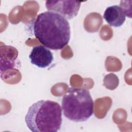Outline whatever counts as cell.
<instances>
[{"mask_svg": "<svg viewBox=\"0 0 132 132\" xmlns=\"http://www.w3.org/2000/svg\"><path fill=\"white\" fill-rule=\"evenodd\" d=\"M35 37L45 47L62 50L71 37L70 24L65 18L55 12L47 11L38 15L32 24Z\"/></svg>", "mask_w": 132, "mask_h": 132, "instance_id": "cell-1", "label": "cell"}, {"mask_svg": "<svg viewBox=\"0 0 132 132\" xmlns=\"http://www.w3.org/2000/svg\"><path fill=\"white\" fill-rule=\"evenodd\" d=\"M25 121L31 131H58L62 121L61 107L55 101H39L29 107Z\"/></svg>", "mask_w": 132, "mask_h": 132, "instance_id": "cell-2", "label": "cell"}, {"mask_svg": "<svg viewBox=\"0 0 132 132\" xmlns=\"http://www.w3.org/2000/svg\"><path fill=\"white\" fill-rule=\"evenodd\" d=\"M61 103L63 113L70 121L84 122L93 113L94 102L89 91L86 89L69 88Z\"/></svg>", "mask_w": 132, "mask_h": 132, "instance_id": "cell-3", "label": "cell"}, {"mask_svg": "<svg viewBox=\"0 0 132 132\" xmlns=\"http://www.w3.org/2000/svg\"><path fill=\"white\" fill-rule=\"evenodd\" d=\"M81 2L77 1H46L45 6L48 11L56 12L66 19L75 17L79 10Z\"/></svg>", "mask_w": 132, "mask_h": 132, "instance_id": "cell-4", "label": "cell"}, {"mask_svg": "<svg viewBox=\"0 0 132 132\" xmlns=\"http://www.w3.org/2000/svg\"><path fill=\"white\" fill-rule=\"evenodd\" d=\"M29 58L31 64L40 68L48 67L54 59L51 51L41 45L35 46L32 48Z\"/></svg>", "mask_w": 132, "mask_h": 132, "instance_id": "cell-5", "label": "cell"}, {"mask_svg": "<svg viewBox=\"0 0 132 132\" xmlns=\"http://www.w3.org/2000/svg\"><path fill=\"white\" fill-rule=\"evenodd\" d=\"M126 16L125 11L121 7L113 5L106 8L103 18L110 26L119 27L124 24Z\"/></svg>", "mask_w": 132, "mask_h": 132, "instance_id": "cell-6", "label": "cell"}, {"mask_svg": "<svg viewBox=\"0 0 132 132\" xmlns=\"http://www.w3.org/2000/svg\"><path fill=\"white\" fill-rule=\"evenodd\" d=\"M18 52L11 46L4 45V63L1 65V72L2 73L8 69H13L19 66L20 61L18 59Z\"/></svg>", "mask_w": 132, "mask_h": 132, "instance_id": "cell-7", "label": "cell"}]
</instances>
